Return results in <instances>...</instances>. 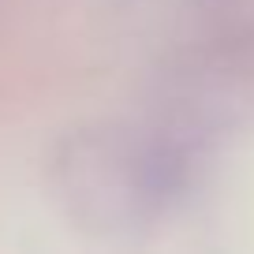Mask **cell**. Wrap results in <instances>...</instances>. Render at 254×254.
I'll return each mask as SVG.
<instances>
[{
    "label": "cell",
    "mask_w": 254,
    "mask_h": 254,
    "mask_svg": "<svg viewBox=\"0 0 254 254\" xmlns=\"http://www.w3.org/2000/svg\"><path fill=\"white\" fill-rule=\"evenodd\" d=\"M202 150L176 120H94L60 138L49 190L79 232L142 236L176 213L198 183Z\"/></svg>",
    "instance_id": "cell-1"
}]
</instances>
